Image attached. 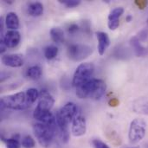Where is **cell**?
<instances>
[{
    "label": "cell",
    "mask_w": 148,
    "mask_h": 148,
    "mask_svg": "<svg viewBox=\"0 0 148 148\" xmlns=\"http://www.w3.org/2000/svg\"><path fill=\"white\" fill-rule=\"evenodd\" d=\"M107 90V85L101 79H90L76 88V95L80 99H101Z\"/></svg>",
    "instance_id": "6da1fadb"
},
{
    "label": "cell",
    "mask_w": 148,
    "mask_h": 148,
    "mask_svg": "<svg viewBox=\"0 0 148 148\" xmlns=\"http://www.w3.org/2000/svg\"><path fill=\"white\" fill-rule=\"evenodd\" d=\"M0 104L2 109L9 108L12 110H23L30 106L29 102L28 101L26 93L23 92H19L2 97Z\"/></svg>",
    "instance_id": "7a4b0ae2"
},
{
    "label": "cell",
    "mask_w": 148,
    "mask_h": 148,
    "mask_svg": "<svg viewBox=\"0 0 148 148\" xmlns=\"http://www.w3.org/2000/svg\"><path fill=\"white\" fill-rule=\"evenodd\" d=\"M56 126H49L43 123H36L33 126L34 134L39 144L43 147H48L54 138L56 131Z\"/></svg>",
    "instance_id": "3957f363"
},
{
    "label": "cell",
    "mask_w": 148,
    "mask_h": 148,
    "mask_svg": "<svg viewBox=\"0 0 148 148\" xmlns=\"http://www.w3.org/2000/svg\"><path fill=\"white\" fill-rule=\"evenodd\" d=\"M95 70V66L93 63L90 62H84L80 64L73 76V86L77 88L83 83L87 82L88 81L90 80L91 75H93Z\"/></svg>",
    "instance_id": "277c9868"
},
{
    "label": "cell",
    "mask_w": 148,
    "mask_h": 148,
    "mask_svg": "<svg viewBox=\"0 0 148 148\" xmlns=\"http://www.w3.org/2000/svg\"><path fill=\"white\" fill-rule=\"evenodd\" d=\"M147 133V124L141 119L134 120L129 127L128 139L133 144L140 142L146 135Z\"/></svg>",
    "instance_id": "5b68a950"
},
{
    "label": "cell",
    "mask_w": 148,
    "mask_h": 148,
    "mask_svg": "<svg viewBox=\"0 0 148 148\" xmlns=\"http://www.w3.org/2000/svg\"><path fill=\"white\" fill-rule=\"evenodd\" d=\"M93 52V49L90 46L85 44H72L68 48V56L69 57L75 62L82 61L85 58L88 57Z\"/></svg>",
    "instance_id": "8992f818"
},
{
    "label": "cell",
    "mask_w": 148,
    "mask_h": 148,
    "mask_svg": "<svg viewBox=\"0 0 148 148\" xmlns=\"http://www.w3.org/2000/svg\"><path fill=\"white\" fill-rule=\"evenodd\" d=\"M87 124L85 118L79 113L72 121V134L75 137L82 136L86 134Z\"/></svg>",
    "instance_id": "52a82bcc"
},
{
    "label": "cell",
    "mask_w": 148,
    "mask_h": 148,
    "mask_svg": "<svg viewBox=\"0 0 148 148\" xmlns=\"http://www.w3.org/2000/svg\"><path fill=\"white\" fill-rule=\"evenodd\" d=\"M40 100L36 106V109L41 111H50L55 103V100L52 95L45 89L42 90L40 93Z\"/></svg>",
    "instance_id": "ba28073f"
},
{
    "label": "cell",
    "mask_w": 148,
    "mask_h": 148,
    "mask_svg": "<svg viewBox=\"0 0 148 148\" xmlns=\"http://www.w3.org/2000/svg\"><path fill=\"white\" fill-rule=\"evenodd\" d=\"M58 114L69 122H72L74 118L79 114L77 106L73 102H68L59 111Z\"/></svg>",
    "instance_id": "9c48e42d"
},
{
    "label": "cell",
    "mask_w": 148,
    "mask_h": 148,
    "mask_svg": "<svg viewBox=\"0 0 148 148\" xmlns=\"http://www.w3.org/2000/svg\"><path fill=\"white\" fill-rule=\"evenodd\" d=\"M1 39L3 40L7 48H15L19 44L21 36L17 30H9Z\"/></svg>",
    "instance_id": "30bf717a"
},
{
    "label": "cell",
    "mask_w": 148,
    "mask_h": 148,
    "mask_svg": "<svg viewBox=\"0 0 148 148\" xmlns=\"http://www.w3.org/2000/svg\"><path fill=\"white\" fill-rule=\"evenodd\" d=\"M2 62L10 68H20L23 65V59L22 56L17 54L5 55L2 57Z\"/></svg>",
    "instance_id": "8fae6325"
},
{
    "label": "cell",
    "mask_w": 148,
    "mask_h": 148,
    "mask_svg": "<svg viewBox=\"0 0 148 148\" xmlns=\"http://www.w3.org/2000/svg\"><path fill=\"white\" fill-rule=\"evenodd\" d=\"M96 36L98 39V51L101 56L104 55L106 50L110 45V39L107 33L99 31L96 33Z\"/></svg>",
    "instance_id": "7c38bea8"
},
{
    "label": "cell",
    "mask_w": 148,
    "mask_h": 148,
    "mask_svg": "<svg viewBox=\"0 0 148 148\" xmlns=\"http://www.w3.org/2000/svg\"><path fill=\"white\" fill-rule=\"evenodd\" d=\"M5 26L10 30H16L19 28V18L14 12H9L5 16Z\"/></svg>",
    "instance_id": "4fadbf2b"
},
{
    "label": "cell",
    "mask_w": 148,
    "mask_h": 148,
    "mask_svg": "<svg viewBox=\"0 0 148 148\" xmlns=\"http://www.w3.org/2000/svg\"><path fill=\"white\" fill-rule=\"evenodd\" d=\"M130 43L135 52V55L137 56H144L148 54V49L143 47L140 44V41L139 40V38L137 37V36H133L130 39Z\"/></svg>",
    "instance_id": "5bb4252c"
},
{
    "label": "cell",
    "mask_w": 148,
    "mask_h": 148,
    "mask_svg": "<svg viewBox=\"0 0 148 148\" xmlns=\"http://www.w3.org/2000/svg\"><path fill=\"white\" fill-rule=\"evenodd\" d=\"M27 12L32 16H39L43 13V5L39 2H34L29 4Z\"/></svg>",
    "instance_id": "9a60e30c"
},
{
    "label": "cell",
    "mask_w": 148,
    "mask_h": 148,
    "mask_svg": "<svg viewBox=\"0 0 148 148\" xmlns=\"http://www.w3.org/2000/svg\"><path fill=\"white\" fill-rule=\"evenodd\" d=\"M134 110L136 113H140V114H147L148 115V101L144 99V98H140L137 101H134Z\"/></svg>",
    "instance_id": "2e32d148"
},
{
    "label": "cell",
    "mask_w": 148,
    "mask_h": 148,
    "mask_svg": "<svg viewBox=\"0 0 148 148\" xmlns=\"http://www.w3.org/2000/svg\"><path fill=\"white\" fill-rule=\"evenodd\" d=\"M50 36L51 39L56 42V43H61L64 41V32L62 29L60 28H53L50 29Z\"/></svg>",
    "instance_id": "e0dca14e"
},
{
    "label": "cell",
    "mask_w": 148,
    "mask_h": 148,
    "mask_svg": "<svg viewBox=\"0 0 148 148\" xmlns=\"http://www.w3.org/2000/svg\"><path fill=\"white\" fill-rule=\"evenodd\" d=\"M41 75H42V69L37 65L32 66L27 70V76L29 77L30 79L37 80L41 77Z\"/></svg>",
    "instance_id": "ac0fdd59"
},
{
    "label": "cell",
    "mask_w": 148,
    "mask_h": 148,
    "mask_svg": "<svg viewBox=\"0 0 148 148\" xmlns=\"http://www.w3.org/2000/svg\"><path fill=\"white\" fill-rule=\"evenodd\" d=\"M6 145L7 148H20L22 144L19 142V135H14L10 139H5L3 140Z\"/></svg>",
    "instance_id": "d6986e66"
},
{
    "label": "cell",
    "mask_w": 148,
    "mask_h": 148,
    "mask_svg": "<svg viewBox=\"0 0 148 148\" xmlns=\"http://www.w3.org/2000/svg\"><path fill=\"white\" fill-rule=\"evenodd\" d=\"M57 54H58V49H57V47H56L54 45L48 46L44 49V56L48 60L54 59L57 56Z\"/></svg>",
    "instance_id": "ffe728a7"
},
{
    "label": "cell",
    "mask_w": 148,
    "mask_h": 148,
    "mask_svg": "<svg viewBox=\"0 0 148 148\" xmlns=\"http://www.w3.org/2000/svg\"><path fill=\"white\" fill-rule=\"evenodd\" d=\"M26 96H27L28 101L31 105L32 103H34L40 97V94H39V92H38L37 89L32 88H29L26 91Z\"/></svg>",
    "instance_id": "44dd1931"
},
{
    "label": "cell",
    "mask_w": 148,
    "mask_h": 148,
    "mask_svg": "<svg viewBox=\"0 0 148 148\" xmlns=\"http://www.w3.org/2000/svg\"><path fill=\"white\" fill-rule=\"evenodd\" d=\"M124 13V9L122 7H117L114 8L113 10H111V12L109 13L108 16V21H117L120 20V17L121 16V15Z\"/></svg>",
    "instance_id": "7402d4cb"
},
{
    "label": "cell",
    "mask_w": 148,
    "mask_h": 148,
    "mask_svg": "<svg viewBox=\"0 0 148 148\" xmlns=\"http://www.w3.org/2000/svg\"><path fill=\"white\" fill-rule=\"evenodd\" d=\"M22 147L24 148H34L36 146V142L34 140V139L29 136V135H26L22 139Z\"/></svg>",
    "instance_id": "603a6c76"
},
{
    "label": "cell",
    "mask_w": 148,
    "mask_h": 148,
    "mask_svg": "<svg viewBox=\"0 0 148 148\" xmlns=\"http://www.w3.org/2000/svg\"><path fill=\"white\" fill-rule=\"evenodd\" d=\"M59 2L61 3L64 4L65 6H67L68 8L76 7L81 3V1H79V0H59Z\"/></svg>",
    "instance_id": "cb8c5ba5"
},
{
    "label": "cell",
    "mask_w": 148,
    "mask_h": 148,
    "mask_svg": "<svg viewBox=\"0 0 148 148\" xmlns=\"http://www.w3.org/2000/svg\"><path fill=\"white\" fill-rule=\"evenodd\" d=\"M92 143H93V146L95 148H109V147L106 143H104L101 140H97V139L94 140L92 141Z\"/></svg>",
    "instance_id": "d4e9b609"
},
{
    "label": "cell",
    "mask_w": 148,
    "mask_h": 148,
    "mask_svg": "<svg viewBox=\"0 0 148 148\" xmlns=\"http://www.w3.org/2000/svg\"><path fill=\"white\" fill-rule=\"evenodd\" d=\"M137 37L139 38V40L141 42L143 41H146L148 37V29H144L142 30H140L139 32V35L137 36Z\"/></svg>",
    "instance_id": "484cf974"
},
{
    "label": "cell",
    "mask_w": 148,
    "mask_h": 148,
    "mask_svg": "<svg viewBox=\"0 0 148 148\" xmlns=\"http://www.w3.org/2000/svg\"><path fill=\"white\" fill-rule=\"evenodd\" d=\"M108 28L111 30H115L119 27V25H120V20H117V21H108Z\"/></svg>",
    "instance_id": "4316f807"
},
{
    "label": "cell",
    "mask_w": 148,
    "mask_h": 148,
    "mask_svg": "<svg viewBox=\"0 0 148 148\" xmlns=\"http://www.w3.org/2000/svg\"><path fill=\"white\" fill-rule=\"evenodd\" d=\"M79 30V26L75 23L70 24L69 27L68 28V31L69 34H75V32H77Z\"/></svg>",
    "instance_id": "83f0119b"
},
{
    "label": "cell",
    "mask_w": 148,
    "mask_h": 148,
    "mask_svg": "<svg viewBox=\"0 0 148 148\" xmlns=\"http://www.w3.org/2000/svg\"><path fill=\"white\" fill-rule=\"evenodd\" d=\"M135 4L140 8V9H144L147 5V1L145 0H136L135 1Z\"/></svg>",
    "instance_id": "f1b7e54d"
},
{
    "label": "cell",
    "mask_w": 148,
    "mask_h": 148,
    "mask_svg": "<svg viewBox=\"0 0 148 148\" xmlns=\"http://www.w3.org/2000/svg\"><path fill=\"white\" fill-rule=\"evenodd\" d=\"M119 103H120V101L117 98H112L108 101V105L110 107H117L119 105Z\"/></svg>",
    "instance_id": "f546056e"
},
{
    "label": "cell",
    "mask_w": 148,
    "mask_h": 148,
    "mask_svg": "<svg viewBox=\"0 0 148 148\" xmlns=\"http://www.w3.org/2000/svg\"><path fill=\"white\" fill-rule=\"evenodd\" d=\"M0 48H1V49H0L1 53H3V52L5 51L6 48H7V46L5 45V43H4V42H3V39H1V44H0Z\"/></svg>",
    "instance_id": "4dcf8cb0"
},
{
    "label": "cell",
    "mask_w": 148,
    "mask_h": 148,
    "mask_svg": "<svg viewBox=\"0 0 148 148\" xmlns=\"http://www.w3.org/2000/svg\"><path fill=\"white\" fill-rule=\"evenodd\" d=\"M132 19H133V16H130V15H129V16H127V22H130Z\"/></svg>",
    "instance_id": "1f68e13d"
},
{
    "label": "cell",
    "mask_w": 148,
    "mask_h": 148,
    "mask_svg": "<svg viewBox=\"0 0 148 148\" xmlns=\"http://www.w3.org/2000/svg\"><path fill=\"white\" fill-rule=\"evenodd\" d=\"M132 148H140V147H132Z\"/></svg>",
    "instance_id": "d6a6232c"
},
{
    "label": "cell",
    "mask_w": 148,
    "mask_h": 148,
    "mask_svg": "<svg viewBox=\"0 0 148 148\" xmlns=\"http://www.w3.org/2000/svg\"><path fill=\"white\" fill-rule=\"evenodd\" d=\"M147 24H148V19H147Z\"/></svg>",
    "instance_id": "836d02e7"
}]
</instances>
